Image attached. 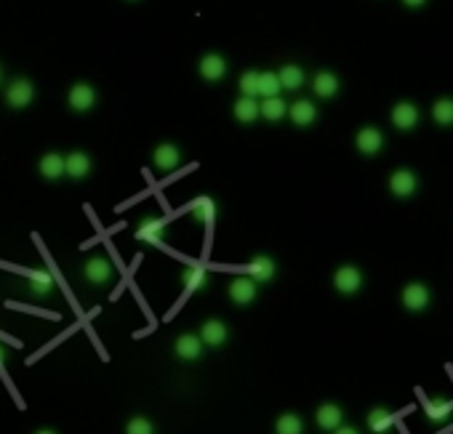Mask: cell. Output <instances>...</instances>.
<instances>
[{
  "instance_id": "37",
  "label": "cell",
  "mask_w": 453,
  "mask_h": 434,
  "mask_svg": "<svg viewBox=\"0 0 453 434\" xmlns=\"http://www.w3.org/2000/svg\"><path fill=\"white\" fill-rule=\"evenodd\" d=\"M35 434H56L54 429H40V432H35Z\"/></svg>"
},
{
  "instance_id": "14",
  "label": "cell",
  "mask_w": 453,
  "mask_h": 434,
  "mask_svg": "<svg viewBox=\"0 0 453 434\" xmlns=\"http://www.w3.org/2000/svg\"><path fill=\"white\" fill-rule=\"evenodd\" d=\"M200 75L206 77L208 83H219L221 77L227 75V62H224V56L219 54H206L200 59Z\"/></svg>"
},
{
  "instance_id": "31",
  "label": "cell",
  "mask_w": 453,
  "mask_h": 434,
  "mask_svg": "<svg viewBox=\"0 0 453 434\" xmlns=\"http://www.w3.org/2000/svg\"><path fill=\"white\" fill-rule=\"evenodd\" d=\"M280 94V80L277 72H259V96H277Z\"/></svg>"
},
{
  "instance_id": "5",
  "label": "cell",
  "mask_w": 453,
  "mask_h": 434,
  "mask_svg": "<svg viewBox=\"0 0 453 434\" xmlns=\"http://www.w3.org/2000/svg\"><path fill=\"white\" fill-rule=\"evenodd\" d=\"M67 104L75 109V112H89L96 107V88L89 83H75L67 94Z\"/></svg>"
},
{
  "instance_id": "30",
  "label": "cell",
  "mask_w": 453,
  "mask_h": 434,
  "mask_svg": "<svg viewBox=\"0 0 453 434\" xmlns=\"http://www.w3.org/2000/svg\"><path fill=\"white\" fill-rule=\"evenodd\" d=\"M432 118L440 126H453V99H437L432 107Z\"/></svg>"
},
{
  "instance_id": "19",
  "label": "cell",
  "mask_w": 453,
  "mask_h": 434,
  "mask_svg": "<svg viewBox=\"0 0 453 434\" xmlns=\"http://www.w3.org/2000/svg\"><path fill=\"white\" fill-rule=\"evenodd\" d=\"M40 176L48 179V182H56V179H62L65 176V157L59 152H48L40 157Z\"/></svg>"
},
{
  "instance_id": "1",
  "label": "cell",
  "mask_w": 453,
  "mask_h": 434,
  "mask_svg": "<svg viewBox=\"0 0 453 434\" xmlns=\"http://www.w3.org/2000/svg\"><path fill=\"white\" fill-rule=\"evenodd\" d=\"M333 288L344 296L357 294V291L363 288V272L357 269V267H352V264H344V267H339L336 274H333Z\"/></svg>"
},
{
  "instance_id": "33",
  "label": "cell",
  "mask_w": 453,
  "mask_h": 434,
  "mask_svg": "<svg viewBox=\"0 0 453 434\" xmlns=\"http://www.w3.org/2000/svg\"><path fill=\"white\" fill-rule=\"evenodd\" d=\"M125 434H155V426L144 416H133L131 421L125 423Z\"/></svg>"
},
{
  "instance_id": "15",
  "label": "cell",
  "mask_w": 453,
  "mask_h": 434,
  "mask_svg": "<svg viewBox=\"0 0 453 434\" xmlns=\"http://www.w3.org/2000/svg\"><path fill=\"white\" fill-rule=\"evenodd\" d=\"M91 157L86 152H69L65 157V174L69 176V179H75V182H80V179H86V176L91 174Z\"/></svg>"
},
{
  "instance_id": "9",
  "label": "cell",
  "mask_w": 453,
  "mask_h": 434,
  "mask_svg": "<svg viewBox=\"0 0 453 434\" xmlns=\"http://www.w3.org/2000/svg\"><path fill=\"white\" fill-rule=\"evenodd\" d=\"M200 341L203 344H208V347H224L227 344V338H230V330H227V326L221 323V320H206L203 326H200Z\"/></svg>"
},
{
  "instance_id": "13",
  "label": "cell",
  "mask_w": 453,
  "mask_h": 434,
  "mask_svg": "<svg viewBox=\"0 0 453 434\" xmlns=\"http://www.w3.org/2000/svg\"><path fill=\"white\" fill-rule=\"evenodd\" d=\"M174 352H177L179 360L195 362V360H200V355H203V341H200V336H195V333H181V336L177 338V344H174Z\"/></svg>"
},
{
  "instance_id": "32",
  "label": "cell",
  "mask_w": 453,
  "mask_h": 434,
  "mask_svg": "<svg viewBox=\"0 0 453 434\" xmlns=\"http://www.w3.org/2000/svg\"><path fill=\"white\" fill-rule=\"evenodd\" d=\"M240 94L243 96H251L256 99L259 96V72H254V69H248V72H243V77H240Z\"/></svg>"
},
{
  "instance_id": "36",
  "label": "cell",
  "mask_w": 453,
  "mask_h": 434,
  "mask_svg": "<svg viewBox=\"0 0 453 434\" xmlns=\"http://www.w3.org/2000/svg\"><path fill=\"white\" fill-rule=\"evenodd\" d=\"M3 362H6V352L0 349V368H3Z\"/></svg>"
},
{
  "instance_id": "20",
  "label": "cell",
  "mask_w": 453,
  "mask_h": 434,
  "mask_svg": "<svg viewBox=\"0 0 453 434\" xmlns=\"http://www.w3.org/2000/svg\"><path fill=\"white\" fill-rule=\"evenodd\" d=\"M54 288H56L54 272H48V269L30 272V291H33L35 296H48L51 291H54Z\"/></svg>"
},
{
  "instance_id": "7",
  "label": "cell",
  "mask_w": 453,
  "mask_h": 434,
  "mask_svg": "<svg viewBox=\"0 0 453 434\" xmlns=\"http://www.w3.org/2000/svg\"><path fill=\"white\" fill-rule=\"evenodd\" d=\"M389 189H392L395 197H410L419 189V179H416V174L408 171V168H400V171H395V174L389 176Z\"/></svg>"
},
{
  "instance_id": "23",
  "label": "cell",
  "mask_w": 453,
  "mask_h": 434,
  "mask_svg": "<svg viewBox=\"0 0 453 434\" xmlns=\"http://www.w3.org/2000/svg\"><path fill=\"white\" fill-rule=\"evenodd\" d=\"M392 426H395V416L384 408H374L368 413V429L374 434H387Z\"/></svg>"
},
{
  "instance_id": "12",
  "label": "cell",
  "mask_w": 453,
  "mask_h": 434,
  "mask_svg": "<svg viewBox=\"0 0 453 434\" xmlns=\"http://www.w3.org/2000/svg\"><path fill=\"white\" fill-rule=\"evenodd\" d=\"M315 421H318V426H320L323 432H336L344 423V411L339 405H333V402H325V405H320L318 413H315Z\"/></svg>"
},
{
  "instance_id": "10",
  "label": "cell",
  "mask_w": 453,
  "mask_h": 434,
  "mask_svg": "<svg viewBox=\"0 0 453 434\" xmlns=\"http://www.w3.org/2000/svg\"><path fill=\"white\" fill-rule=\"evenodd\" d=\"M152 163H155V168H160L163 174H168V171H174V168H179V163H181V152H179L177 144H157L155 152H152Z\"/></svg>"
},
{
  "instance_id": "16",
  "label": "cell",
  "mask_w": 453,
  "mask_h": 434,
  "mask_svg": "<svg viewBox=\"0 0 453 434\" xmlns=\"http://www.w3.org/2000/svg\"><path fill=\"white\" fill-rule=\"evenodd\" d=\"M392 123H395V128L400 130L413 128V126L419 123V109H416V104H410V101L395 104V109H392Z\"/></svg>"
},
{
  "instance_id": "4",
  "label": "cell",
  "mask_w": 453,
  "mask_h": 434,
  "mask_svg": "<svg viewBox=\"0 0 453 434\" xmlns=\"http://www.w3.org/2000/svg\"><path fill=\"white\" fill-rule=\"evenodd\" d=\"M256 296H259V285H256L248 274L245 277H235L230 282V301L237 306H248L256 301Z\"/></svg>"
},
{
  "instance_id": "21",
  "label": "cell",
  "mask_w": 453,
  "mask_h": 434,
  "mask_svg": "<svg viewBox=\"0 0 453 434\" xmlns=\"http://www.w3.org/2000/svg\"><path fill=\"white\" fill-rule=\"evenodd\" d=\"M181 282H184L187 294H198L208 285V269L206 267H187L181 274Z\"/></svg>"
},
{
  "instance_id": "34",
  "label": "cell",
  "mask_w": 453,
  "mask_h": 434,
  "mask_svg": "<svg viewBox=\"0 0 453 434\" xmlns=\"http://www.w3.org/2000/svg\"><path fill=\"white\" fill-rule=\"evenodd\" d=\"M333 434H360V432H357L354 426H344V423H342V426H339V429H336Z\"/></svg>"
},
{
  "instance_id": "24",
  "label": "cell",
  "mask_w": 453,
  "mask_h": 434,
  "mask_svg": "<svg viewBox=\"0 0 453 434\" xmlns=\"http://www.w3.org/2000/svg\"><path fill=\"white\" fill-rule=\"evenodd\" d=\"M277 80H280V88H288V91H296L304 83V69L296 65H283L280 72H277Z\"/></svg>"
},
{
  "instance_id": "3",
  "label": "cell",
  "mask_w": 453,
  "mask_h": 434,
  "mask_svg": "<svg viewBox=\"0 0 453 434\" xmlns=\"http://www.w3.org/2000/svg\"><path fill=\"white\" fill-rule=\"evenodd\" d=\"M432 296H430V288L424 285V282H410L403 288V306L408 309V312H424L427 306H430Z\"/></svg>"
},
{
  "instance_id": "2",
  "label": "cell",
  "mask_w": 453,
  "mask_h": 434,
  "mask_svg": "<svg viewBox=\"0 0 453 434\" xmlns=\"http://www.w3.org/2000/svg\"><path fill=\"white\" fill-rule=\"evenodd\" d=\"M33 99H35V86L27 80V77H19V80H13L11 86L6 88V101H9V107L11 109L30 107Z\"/></svg>"
},
{
  "instance_id": "22",
  "label": "cell",
  "mask_w": 453,
  "mask_h": 434,
  "mask_svg": "<svg viewBox=\"0 0 453 434\" xmlns=\"http://www.w3.org/2000/svg\"><path fill=\"white\" fill-rule=\"evenodd\" d=\"M312 88H315V94L320 99H331L339 94V77L333 72H318L315 80H312Z\"/></svg>"
},
{
  "instance_id": "11",
  "label": "cell",
  "mask_w": 453,
  "mask_h": 434,
  "mask_svg": "<svg viewBox=\"0 0 453 434\" xmlns=\"http://www.w3.org/2000/svg\"><path fill=\"white\" fill-rule=\"evenodd\" d=\"M354 144H357V150L363 155H376L381 147H384V133L379 128H374V126H365V128L357 130Z\"/></svg>"
},
{
  "instance_id": "38",
  "label": "cell",
  "mask_w": 453,
  "mask_h": 434,
  "mask_svg": "<svg viewBox=\"0 0 453 434\" xmlns=\"http://www.w3.org/2000/svg\"><path fill=\"white\" fill-rule=\"evenodd\" d=\"M0 83H3V69H0Z\"/></svg>"
},
{
  "instance_id": "35",
  "label": "cell",
  "mask_w": 453,
  "mask_h": 434,
  "mask_svg": "<svg viewBox=\"0 0 453 434\" xmlns=\"http://www.w3.org/2000/svg\"><path fill=\"white\" fill-rule=\"evenodd\" d=\"M403 3H406L408 9H421V6L427 3V0H403Z\"/></svg>"
},
{
  "instance_id": "25",
  "label": "cell",
  "mask_w": 453,
  "mask_h": 434,
  "mask_svg": "<svg viewBox=\"0 0 453 434\" xmlns=\"http://www.w3.org/2000/svg\"><path fill=\"white\" fill-rule=\"evenodd\" d=\"M286 115H288V107H286V101H283V99L269 96L259 104V118L272 120V123H275V120H283Z\"/></svg>"
},
{
  "instance_id": "6",
  "label": "cell",
  "mask_w": 453,
  "mask_h": 434,
  "mask_svg": "<svg viewBox=\"0 0 453 434\" xmlns=\"http://www.w3.org/2000/svg\"><path fill=\"white\" fill-rule=\"evenodd\" d=\"M83 274L91 285H107L112 280V264L104 256H91L83 267Z\"/></svg>"
},
{
  "instance_id": "8",
  "label": "cell",
  "mask_w": 453,
  "mask_h": 434,
  "mask_svg": "<svg viewBox=\"0 0 453 434\" xmlns=\"http://www.w3.org/2000/svg\"><path fill=\"white\" fill-rule=\"evenodd\" d=\"M136 238L142 240V243H150V245H160L163 238H166V221L157 216H147L136 227Z\"/></svg>"
},
{
  "instance_id": "17",
  "label": "cell",
  "mask_w": 453,
  "mask_h": 434,
  "mask_svg": "<svg viewBox=\"0 0 453 434\" xmlns=\"http://www.w3.org/2000/svg\"><path fill=\"white\" fill-rule=\"evenodd\" d=\"M288 118L293 120L296 126H312L315 118H318V107L312 104L310 99H298V101H293L291 109H288Z\"/></svg>"
},
{
  "instance_id": "28",
  "label": "cell",
  "mask_w": 453,
  "mask_h": 434,
  "mask_svg": "<svg viewBox=\"0 0 453 434\" xmlns=\"http://www.w3.org/2000/svg\"><path fill=\"white\" fill-rule=\"evenodd\" d=\"M275 432L277 434H304V421L296 413H283L275 421Z\"/></svg>"
},
{
  "instance_id": "27",
  "label": "cell",
  "mask_w": 453,
  "mask_h": 434,
  "mask_svg": "<svg viewBox=\"0 0 453 434\" xmlns=\"http://www.w3.org/2000/svg\"><path fill=\"white\" fill-rule=\"evenodd\" d=\"M235 118L240 120V123H254L259 118V101L251 96H240L235 101Z\"/></svg>"
},
{
  "instance_id": "18",
  "label": "cell",
  "mask_w": 453,
  "mask_h": 434,
  "mask_svg": "<svg viewBox=\"0 0 453 434\" xmlns=\"http://www.w3.org/2000/svg\"><path fill=\"white\" fill-rule=\"evenodd\" d=\"M248 277H251L256 285L269 282L275 277V261L269 259V256H256V259L248 264Z\"/></svg>"
},
{
  "instance_id": "26",
  "label": "cell",
  "mask_w": 453,
  "mask_h": 434,
  "mask_svg": "<svg viewBox=\"0 0 453 434\" xmlns=\"http://www.w3.org/2000/svg\"><path fill=\"white\" fill-rule=\"evenodd\" d=\"M189 213H192V218H195L198 224H211V221L216 218V203L208 200V197H200V200L192 203Z\"/></svg>"
},
{
  "instance_id": "29",
  "label": "cell",
  "mask_w": 453,
  "mask_h": 434,
  "mask_svg": "<svg viewBox=\"0 0 453 434\" xmlns=\"http://www.w3.org/2000/svg\"><path fill=\"white\" fill-rule=\"evenodd\" d=\"M424 408H427V416H430L432 421H445L448 416L453 413V402L448 400H427L424 402Z\"/></svg>"
}]
</instances>
